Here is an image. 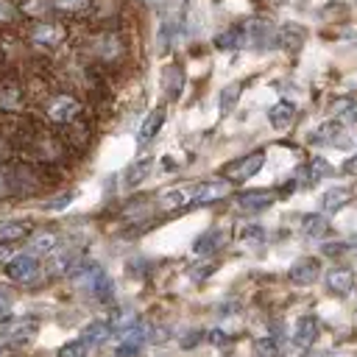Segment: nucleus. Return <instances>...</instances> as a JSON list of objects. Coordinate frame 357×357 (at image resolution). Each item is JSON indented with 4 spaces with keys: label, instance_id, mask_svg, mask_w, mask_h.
<instances>
[{
    "label": "nucleus",
    "instance_id": "18",
    "mask_svg": "<svg viewBox=\"0 0 357 357\" xmlns=\"http://www.w3.org/2000/svg\"><path fill=\"white\" fill-rule=\"evenodd\" d=\"M31 234V223L28 220H3L0 223V248L3 245H14L20 240H25Z\"/></svg>",
    "mask_w": 357,
    "mask_h": 357
},
{
    "label": "nucleus",
    "instance_id": "24",
    "mask_svg": "<svg viewBox=\"0 0 357 357\" xmlns=\"http://www.w3.org/2000/svg\"><path fill=\"white\" fill-rule=\"evenodd\" d=\"M162 86H165L167 98H178V95H181V86H184V73H181V67H178V64L165 67V73H162Z\"/></svg>",
    "mask_w": 357,
    "mask_h": 357
},
{
    "label": "nucleus",
    "instance_id": "39",
    "mask_svg": "<svg viewBox=\"0 0 357 357\" xmlns=\"http://www.w3.org/2000/svg\"><path fill=\"white\" fill-rule=\"evenodd\" d=\"M346 248H349V243H326V245H324V254L337 257V254H343Z\"/></svg>",
    "mask_w": 357,
    "mask_h": 357
},
{
    "label": "nucleus",
    "instance_id": "2",
    "mask_svg": "<svg viewBox=\"0 0 357 357\" xmlns=\"http://www.w3.org/2000/svg\"><path fill=\"white\" fill-rule=\"evenodd\" d=\"M28 42L36 47V50H59L64 42H67V25L56 22V20H33L28 25Z\"/></svg>",
    "mask_w": 357,
    "mask_h": 357
},
{
    "label": "nucleus",
    "instance_id": "22",
    "mask_svg": "<svg viewBox=\"0 0 357 357\" xmlns=\"http://www.w3.org/2000/svg\"><path fill=\"white\" fill-rule=\"evenodd\" d=\"M112 332H109V324L106 321H89L84 329H81V343H86V346H100L106 337H109Z\"/></svg>",
    "mask_w": 357,
    "mask_h": 357
},
{
    "label": "nucleus",
    "instance_id": "37",
    "mask_svg": "<svg viewBox=\"0 0 357 357\" xmlns=\"http://www.w3.org/2000/svg\"><path fill=\"white\" fill-rule=\"evenodd\" d=\"M262 237H265V231H262L259 226H245V229H243V240H245V243L259 245V243H262Z\"/></svg>",
    "mask_w": 357,
    "mask_h": 357
},
{
    "label": "nucleus",
    "instance_id": "19",
    "mask_svg": "<svg viewBox=\"0 0 357 357\" xmlns=\"http://www.w3.org/2000/svg\"><path fill=\"white\" fill-rule=\"evenodd\" d=\"M349 201H351V190L349 187H329L324 192V198H321V206H324V212H340Z\"/></svg>",
    "mask_w": 357,
    "mask_h": 357
},
{
    "label": "nucleus",
    "instance_id": "27",
    "mask_svg": "<svg viewBox=\"0 0 357 357\" xmlns=\"http://www.w3.org/2000/svg\"><path fill=\"white\" fill-rule=\"evenodd\" d=\"M329 231V220L324 215H304L301 218V234L304 237H324Z\"/></svg>",
    "mask_w": 357,
    "mask_h": 357
},
{
    "label": "nucleus",
    "instance_id": "26",
    "mask_svg": "<svg viewBox=\"0 0 357 357\" xmlns=\"http://www.w3.org/2000/svg\"><path fill=\"white\" fill-rule=\"evenodd\" d=\"M137 321H139V318H137L134 310H114V315H112L106 324H109V332H114V335H126Z\"/></svg>",
    "mask_w": 357,
    "mask_h": 357
},
{
    "label": "nucleus",
    "instance_id": "7",
    "mask_svg": "<svg viewBox=\"0 0 357 357\" xmlns=\"http://www.w3.org/2000/svg\"><path fill=\"white\" fill-rule=\"evenodd\" d=\"M231 192V184L226 178H212V181H201L195 184V192H192V204L190 206H204V204H215L220 198H226Z\"/></svg>",
    "mask_w": 357,
    "mask_h": 357
},
{
    "label": "nucleus",
    "instance_id": "33",
    "mask_svg": "<svg viewBox=\"0 0 357 357\" xmlns=\"http://www.w3.org/2000/svg\"><path fill=\"white\" fill-rule=\"evenodd\" d=\"M254 351H257V357H282V346L276 337H259L254 343Z\"/></svg>",
    "mask_w": 357,
    "mask_h": 357
},
{
    "label": "nucleus",
    "instance_id": "43",
    "mask_svg": "<svg viewBox=\"0 0 357 357\" xmlns=\"http://www.w3.org/2000/svg\"><path fill=\"white\" fill-rule=\"evenodd\" d=\"M198 340H201V332H192V335H187V337H181V346H187V349H190V346H195Z\"/></svg>",
    "mask_w": 357,
    "mask_h": 357
},
{
    "label": "nucleus",
    "instance_id": "41",
    "mask_svg": "<svg viewBox=\"0 0 357 357\" xmlns=\"http://www.w3.org/2000/svg\"><path fill=\"white\" fill-rule=\"evenodd\" d=\"M343 173H349V176H357V153H354V156H349V159L343 162Z\"/></svg>",
    "mask_w": 357,
    "mask_h": 357
},
{
    "label": "nucleus",
    "instance_id": "20",
    "mask_svg": "<svg viewBox=\"0 0 357 357\" xmlns=\"http://www.w3.org/2000/svg\"><path fill=\"white\" fill-rule=\"evenodd\" d=\"M215 47H220V50H237V47H245V28H243V25L226 28L223 33L215 36Z\"/></svg>",
    "mask_w": 357,
    "mask_h": 357
},
{
    "label": "nucleus",
    "instance_id": "9",
    "mask_svg": "<svg viewBox=\"0 0 357 357\" xmlns=\"http://www.w3.org/2000/svg\"><path fill=\"white\" fill-rule=\"evenodd\" d=\"M148 324H142V321H137L126 335H120V346H117V357H131V354H137L139 351V346L148 340Z\"/></svg>",
    "mask_w": 357,
    "mask_h": 357
},
{
    "label": "nucleus",
    "instance_id": "6",
    "mask_svg": "<svg viewBox=\"0 0 357 357\" xmlns=\"http://www.w3.org/2000/svg\"><path fill=\"white\" fill-rule=\"evenodd\" d=\"M25 109V86L14 78L0 81V112L3 114H20Z\"/></svg>",
    "mask_w": 357,
    "mask_h": 357
},
{
    "label": "nucleus",
    "instance_id": "17",
    "mask_svg": "<svg viewBox=\"0 0 357 357\" xmlns=\"http://www.w3.org/2000/svg\"><path fill=\"white\" fill-rule=\"evenodd\" d=\"M192 192H195V184L192 187H173V190H165L159 195V206L162 209H181V206H190L192 204Z\"/></svg>",
    "mask_w": 357,
    "mask_h": 357
},
{
    "label": "nucleus",
    "instance_id": "30",
    "mask_svg": "<svg viewBox=\"0 0 357 357\" xmlns=\"http://www.w3.org/2000/svg\"><path fill=\"white\" fill-rule=\"evenodd\" d=\"M151 167H153L151 159H139V162H134V165L126 170V184H128V187H137L139 181H145L148 173H151Z\"/></svg>",
    "mask_w": 357,
    "mask_h": 357
},
{
    "label": "nucleus",
    "instance_id": "12",
    "mask_svg": "<svg viewBox=\"0 0 357 357\" xmlns=\"http://www.w3.org/2000/svg\"><path fill=\"white\" fill-rule=\"evenodd\" d=\"M3 335H6L8 343L22 346V343H28V340L36 335V321H33V318H14V321L6 324Z\"/></svg>",
    "mask_w": 357,
    "mask_h": 357
},
{
    "label": "nucleus",
    "instance_id": "14",
    "mask_svg": "<svg viewBox=\"0 0 357 357\" xmlns=\"http://www.w3.org/2000/svg\"><path fill=\"white\" fill-rule=\"evenodd\" d=\"M61 128H64V131H61L59 139L67 145V151H70V148H78V151H81V148L89 145V126H86L84 120H75V123L61 126Z\"/></svg>",
    "mask_w": 357,
    "mask_h": 357
},
{
    "label": "nucleus",
    "instance_id": "8",
    "mask_svg": "<svg viewBox=\"0 0 357 357\" xmlns=\"http://www.w3.org/2000/svg\"><path fill=\"white\" fill-rule=\"evenodd\" d=\"M318 332H321V324L315 315H301L293 326V343L298 349H310L315 340H318Z\"/></svg>",
    "mask_w": 357,
    "mask_h": 357
},
{
    "label": "nucleus",
    "instance_id": "13",
    "mask_svg": "<svg viewBox=\"0 0 357 357\" xmlns=\"http://www.w3.org/2000/svg\"><path fill=\"white\" fill-rule=\"evenodd\" d=\"M326 287H329V293H335V296H349V293L354 290V271H351V268H343V265L332 268V271L326 273Z\"/></svg>",
    "mask_w": 357,
    "mask_h": 357
},
{
    "label": "nucleus",
    "instance_id": "45",
    "mask_svg": "<svg viewBox=\"0 0 357 357\" xmlns=\"http://www.w3.org/2000/svg\"><path fill=\"white\" fill-rule=\"evenodd\" d=\"M148 3H153V6H165V0H148Z\"/></svg>",
    "mask_w": 357,
    "mask_h": 357
},
{
    "label": "nucleus",
    "instance_id": "11",
    "mask_svg": "<svg viewBox=\"0 0 357 357\" xmlns=\"http://www.w3.org/2000/svg\"><path fill=\"white\" fill-rule=\"evenodd\" d=\"M273 201H276L273 190H245V192H237V206L245 209V212H262Z\"/></svg>",
    "mask_w": 357,
    "mask_h": 357
},
{
    "label": "nucleus",
    "instance_id": "29",
    "mask_svg": "<svg viewBox=\"0 0 357 357\" xmlns=\"http://www.w3.org/2000/svg\"><path fill=\"white\" fill-rule=\"evenodd\" d=\"M240 92H243V84H240V81H231L229 86L220 89V112H223V114H229V112L237 106Z\"/></svg>",
    "mask_w": 357,
    "mask_h": 357
},
{
    "label": "nucleus",
    "instance_id": "15",
    "mask_svg": "<svg viewBox=\"0 0 357 357\" xmlns=\"http://www.w3.org/2000/svg\"><path fill=\"white\" fill-rule=\"evenodd\" d=\"M165 117H167V109H165V106H156V109H151V112H148V117L142 120V126H139V134H137L139 145L151 142V139L159 134V128H162Z\"/></svg>",
    "mask_w": 357,
    "mask_h": 357
},
{
    "label": "nucleus",
    "instance_id": "16",
    "mask_svg": "<svg viewBox=\"0 0 357 357\" xmlns=\"http://www.w3.org/2000/svg\"><path fill=\"white\" fill-rule=\"evenodd\" d=\"M268 120H271V126H273L276 131L290 128V123L296 120V103H290V100H279V103H273V106L268 109Z\"/></svg>",
    "mask_w": 357,
    "mask_h": 357
},
{
    "label": "nucleus",
    "instance_id": "4",
    "mask_svg": "<svg viewBox=\"0 0 357 357\" xmlns=\"http://www.w3.org/2000/svg\"><path fill=\"white\" fill-rule=\"evenodd\" d=\"M262 165H265V151H251V153H245V156L223 165V178L229 184H240V181L257 176L262 170Z\"/></svg>",
    "mask_w": 357,
    "mask_h": 357
},
{
    "label": "nucleus",
    "instance_id": "40",
    "mask_svg": "<svg viewBox=\"0 0 357 357\" xmlns=\"http://www.w3.org/2000/svg\"><path fill=\"white\" fill-rule=\"evenodd\" d=\"M70 198H73V192H64V195H59L56 201H50L47 206H50V209H61V206H67V204H70Z\"/></svg>",
    "mask_w": 357,
    "mask_h": 357
},
{
    "label": "nucleus",
    "instance_id": "10",
    "mask_svg": "<svg viewBox=\"0 0 357 357\" xmlns=\"http://www.w3.org/2000/svg\"><path fill=\"white\" fill-rule=\"evenodd\" d=\"M318 273H321V262L312 259V257H304V259H298L296 265H290L287 279H290L293 284L304 287V284H312V282L318 279Z\"/></svg>",
    "mask_w": 357,
    "mask_h": 357
},
{
    "label": "nucleus",
    "instance_id": "42",
    "mask_svg": "<svg viewBox=\"0 0 357 357\" xmlns=\"http://www.w3.org/2000/svg\"><path fill=\"white\" fill-rule=\"evenodd\" d=\"M206 337H209V343H215V346H220V343H226V340H229V337H226L220 329H212Z\"/></svg>",
    "mask_w": 357,
    "mask_h": 357
},
{
    "label": "nucleus",
    "instance_id": "3",
    "mask_svg": "<svg viewBox=\"0 0 357 357\" xmlns=\"http://www.w3.org/2000/svg\"><path fill=\"white\" fill-rule=\"evenodd\" d=\"M42 112H45V117H47L50 123H56V126H70V123L81 120L84 103H81L75 95H70V92H56V95H50V98L45 100Z\"/></svg>",
    "mask_w": 357,
    "mask_h": 357
},
{
    "label": "nucleus",
    "instance_id": "1",
    "mask_svg": "<svg viewBox=\"0 0 357 357\" xmlns=\"http://www.w3.org/2000/svg\"><path fill=\"white\" fill-rule=\"evenodd\" d=\"M86 56H89V64H95V67H114L128 56L126 36L112 28L98 31L86 39Z\"/></svg>",
    "mask_w": 357,
    "mask_h": 357
},
{
    "label": "nucleus",
    "instance_id": "31",
    "mask_svg": "<svg viewBox=\"0 0 357 357\" xmlns=\"http://www.w3.org/2000/svg\"><path fill=\"white\" fill-rule=\"evenodd\" d=\"M343 131V126L340 123H335V120H329V123H321L315 131H312V142H337V134Z\"/></svg>",
    "mask_w": 357,
    "mask_h": 357
},
{
    "label": "nucleus",
    "instance_id": "23",
    "mask_svg": "<svg viewBox=\"0 0 357 357\" xmlns=\"http://www.w3.org/2000/svg\"><path fill=\"white\" fill-rule=\"evenodd\" d=\"M304 36H307V33H304L301 25H284V28L276 31V45H279V47H287V50H296V47H301Z\"/></svg>",
    "mask_w": 357,
    "mask_h": 357
},
{
    "label": "nucleus",
    "instance_id": "5",
    "mask_svg": "<svg viewBox=\"0 0 357 357\" xmlns=\"http://www.w3.org/2000/svg\"><path fill=\"white\" fill-rule=\"evenodd\" d=\"M6 276L8 279H14V282H36L39 279V259L33 257V254H17V257H11L6 265Z\"/></svg>",
    "mask_w": 357,
    "mask_h": 357
},
{
    "label": "nucleus",
    "instance_id": "35",
    "mask_svg": "<svg viewBox=\"0 0 357 357\" xmlns=\"http://www.w3.org/2000/svg\"><path fill=\"white\" fill-rule=\"evenodd\" d=\"M22 11L11 3V0H0V25H8V22H17V17H20Z\"/></svg>",
    "mask_w": 357,
    "mask_h": 357
},
{
    "label": "nucleus",
    "instance_id": "32",
    "mask_svg": "<svg viewBox=\"0 0 357 357\" xmlns=\"http://www.w3.org/2000/svg\"><path fill=\"white\" fill-rule=\"evenodd\" d=\"M95 0H50V6L56 11H64V14H84Z\"/></svg>",
    "mask_w": 357,
    "mask_h": 357
},
{
    "label": "nucleus",
    "instance_id": "21",
    "mask_svg": "<svg viewBox=\"0 0 357 357\" xmlns=\"http://www.w3.org/2000/svg\"><path fill=\"white\" fill-rule=\"evenodd\" d=\"M226 243V231L223 229H209V231H204L198 240H195V254H212V251H218L220 245Z\"/></svg>",
    "mask_w": 357,
    "mask_h": 357
},
{
    "label": "nucleus",
    "instance_id": "25",
    "mask_svg": "<svg viewBox=\"0 0 357 357\" xmlns=\"http://www.w3.org/2000/svg\"><path fill=\"white\" fill-rule=\"evenodd\" d=\"M332 112H335V123H340V126L357 123V100H351V98L335 100V103H332Z\"/></svg>",
    "mask_w": 357,
    "mask_h": 357
},
{
    "label": "nucleus",
    "instance_id": "36",
    "mask_svg": "<svg viewBox=\"0 0 357 357\" xmlns=\"http://www.w3.org/2000/svg\"><path fill=\"white\" fill-rule=\"evenodd\" d=\"M14 195V184H11V167L0 165V198Z\"/></svg>",
    "mask_w": 357,
    "mask_h": 357
},
{
    "label": "nucleus",
    "instance_id": "28",
    "mask_svg": "<svg viewBox=\"0 0 357 357\" xmlns=\"http://www.w3.org/2000/svg\"><path fill=\"white\" fill-rule=\"evenodd\" d=\"M59 248V237L53 234V231H42V234H36L33 240H31V254L36 257V254H53Z\"/></svg>",
    "mask_w": 357,
    "mask_h": 357
},
{
    "label": "nucleus",
    "instance_id": "34",
    "mask_svg": "<svg viewBox=\"0 0 357 357\" xmlns=\"http://www.w3.org/2000/svg\"><path fill=\"white\" fill-rule=\"evenodd\" d=\"M89 354V346L81 343V340H73V343H64L59 349V357H86Z\"/></svg>",
    "mask_w": 357,
    "mask_h": 357
},
{
    "label": "nucleus",
    "instance_id": "44",
    "mask_svg": "<svg viewBox=\"0 0 357 357\" xmlns=\"http://www.w3.org/2000/svg\"><path fill=\"white\" fill-rule=\"evenodd\" d=\"M8 312V296L0 290V315H6Z\"/></svg>",
    "mask_w": 357,
    "mask_h": 357
},
{
    "label": "nucleus",
    "instance_id": "38",
    "mask_svg": "<svg viewBox=\"0 0 357 357\" xmlns=\"http://www.w3.org/2000/svg\"><path fill=\"white\" fill-rule=\"evenodd\" d=\"M215 268H218L215 262H206V265H198V268H192V271H190V276H192L195 282H201V279H206V276H209Z\"/></svg>",
    "mask_w": 357,
    "mask_h": 357
},
{
    "label": "nucleus",
    "instance_id": "46",
    "mask_svg": "<svg viewBox=\"0 0 357 357\" xmlns=\"http://www.w3.org/2000/svg\"><path fill=\"white\" fill-rule=\"evenodd\" d=\"M3 349H6V346H3V337H0V351H3Z\"/></svg>",
    "mask_w": 357,
    "mask_h": 357
}]
</instances>
